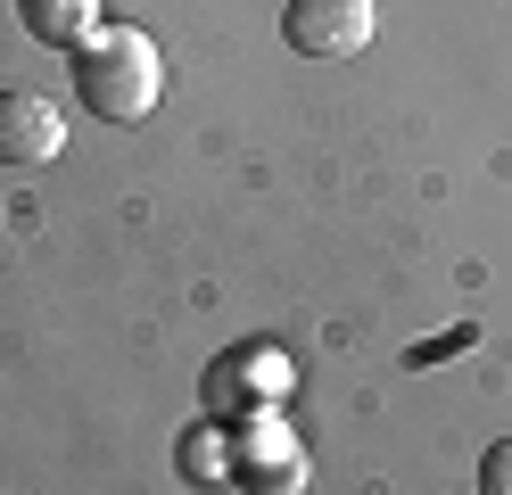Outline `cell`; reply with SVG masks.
<instances>
[{
  "label": "cell",
  "instance_id": "obj_7",
  "mask_svg": "<svg viewBox=\"0 0 512 495\" xmlns=\"http://www.w3.org/2000/svg\"><path fill=\"white\" fill-rule=\"evenodd\" d=\"M479 495H512V438H496L479 454Z\"/></svg>",
  "mask_w": 512,
  "mask_h": 495
},
{
  "label": "cell",
  "instance_id": "obj_2",
  "mask_svg": "<svg viewBox=\"0 0 512 495\" xmlns=\"http://www.w3.org/2000/svg\"><path fill=\"white\" fill-rule=\"evenodd\" d=\"M281 42L298 58H356V50H372V0H290Z\"/></svg>",
  "mask_w": 512,
  "mask_h": 495
},
{
  "label": "cell",
  "instance_id": "obj_5",
  "mask_svg": "<svg viewBox=\"0 0 512 495\" xmlns=\"http://www.w3.org/2000/svg\"><path fill=\"white\" fill-rule=\"evenodd\" d=\"M248 396H290V363H281L273 347H240L215 363V405H248Z\"/></svg>",
  "mask_w": 512,
  "mask_h": 495
},
{
  "label": "cell",
  "instance_id": "obj_1",
  "mask_svg": "<svg viewBox=\"0 0 512 495\" xmlns=\"http://www.w3.org/2000/svg\"><path fill=\"white\" fill-rule=\"evenodd\" d=\"M67 66H75L83 116H100V124H141L166 99V50L141 25H100L83 50H67Z\"/></svg>",
  "mask_w": 512,
  "mask_h": 495
},
{
  "label": "cell",
  "instance_id": "obj_6",
  "mask_svg": "<svg viewBox=\"0 0 512 495\" xmlns=\"http://www.w3.org/2000/svg\"><path fill=\"white\" fill-rule=\"evenodd\" d=\"M17 17L42 50H83L100 33V0H17Z\"/></svg>",
  "mask_w": 512,
  "mask_h": 495
},
{
  "label": "cell",
  "instance_id": "obj_3",
  "mask_svg": "<svg viewBox=\"0 0 512 495\" xmlns=\"http://www.w3.org/2000/svg\"><path fill=\"white\" fill-rule=\"evenodd\" d=\"M232 446H240V479H248L256 495H298V479H306V454H298V438H290V421L248 413V421L232 429Z\"/></svg>",
  "mask_w": 512,
  "mask_h": 495
},
{
  "label": "cell",
  "instance_id": "obj_4",
  "mask_svg": "<svg viewBox=\"0 0 512 495\" xmlns=\"http://www.w3.org/2000/svg\"><path fill=\"white\" fill-rule=\"evenodd\" d=\"M67 149V116L42 91H0V165H50Z\"/></svg>",
  "mask_w": 512,
  "mask_h": 495
}]
</instances>
